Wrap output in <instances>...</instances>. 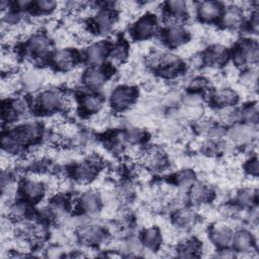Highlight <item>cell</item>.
I'll use <instances>...</instances> for the list:
<instances>
[{"instance_id":"cell-10","label":"cell","mask_w":259,"mask_h":259,"mask_svg":"<svg viewBox=\"0 0 259 259\" xmlns=\"http://www.w3.org/2000/svg\"><path fill=\"white\" fill-rule=\"evenodd\" d=\"M221 7L220 4L217 2H202L198 7V13L201 19L205 21H211L215 19L220 15Z\"/></svg>"},{"instance_id":"cell-23","label":"cell","mask_w":259,"mask_h":259,"mask_svg":"<svg viewBox=\"0 0 259 259\" xmlns=\"http://www.w3.org/2000/svg\"><path fill=\"white\" fill-rule=\"evenodd\" d=\"M82 205L83 207L89 211V212H94L98 209L99 207V198L95 193H86L83 197H82Z\"/></svg>"},{"instance_id":"cell-5","label":"cell","mask_w":259,"mask_h":259,"mask_svg":"<svg viewBox=\"0 0 259 259\" xmlns=\"http://www.w3.org/2000/svg\"><path fill=\"white\" fill-rule=\"evenodd\" d=\"M76 57L69 49L59 50L53 57V63L61 70H69L75 64Z\"/></svg>"},{"instance_id":"cell-8","label":"cell","mask_w":259,"mask_h":259,"mask_svg":"<svg viewBox=\"0 0 259 259\" xmlns=\"http://www.w3.org/2000/svg\"><path fill=\"white\" fill-rule=\"evenodd\" d=\"M22 193L30 200L37 199L44 193L42 183L35 178H30L22 184Z\"/></svg>"},{"instance_id":"cell-15","label":"cell","mask_w":259,"mask_h":259,"mask_svg":"<svg viewBox=\"0 0 259 259\" xmlns=\"http://www.w3.org/2000/svg\"><path fill=\"white\" fill-rule=\"evenodd\" d=\"M243 20V14L239 7H229L223 16V22L226 26L237 27Z\"/></svg>"},{"instance_id":"cell-25","label":"cell","mask_w":259,"mask_h":259,"mask_svg":"<svg viewBox=\"0 0 259 259\" xmlns=\"http://www.w3.org/2000/svg\"><path fill=\"white\" fill-rule=\"evenodd\" d=\"M127 55V50H126V47L124 45H121L119 44L118 46H116L112 52V55H111V62L113 64H119V63H122L123 60L125 59Z\"/></svg>"},{"instance_id":"cell-28","label":"cell","mask_w":259,"mask_h":259,"mask_svg":"<svg viewBox=\"0 0 259 259\" xmlns=\"http://www.w3.org/2000/svg\"><path fill=\"white\" fill-rule=\"evenodd\" d=\"M248 170L249 172H251V174L256 175L257 171H258V162L256 159L250 161V163L248 164Z\"/></svg>"},{"instance_id":"cell-7","label":"cell","mask_w":259,"mask_h":259,"mask_svg":"<svg viewBox=\"0 0 259 259\" xmlns=\"http://www.w3.org/2000/svg\"><path fill=\"white\" fill-rule=\"evenodd\" d=\"M28 48L31 54L40 57L47 54L51 49V42L47 36L44 34H35L33 35L28 44Z\"/></svg>"},{"instance_id":"cell-21","label":"cell","mask_w":259,"mask_h":259,"mask_svg":"<svg viewBox=\"0 0 259 259\" xmlns=\"http://www.w3.org/2000/svg\"><path fill=\"white\" fill-rule=\"evenodd\" d=\"M181 257H193L196 256V253L199 251V244L194 240H185L180 244L179 247Z\"/></svg>"},{"instance_id":"cell-4","label":"cell","mask_w":259,"mask_h":259,"mask_svg":"<svg viewBox=\"0 0 259 259\" xmlns=\"http://www.w3.org/2000/svg\"><path fill=\"white\" fill-rule=\"evenodd\" d=\"M156 27H157V25H156L155 18L148 15V16L141 18L137 22L134 30H135L136 35L139 38H146V37H149L150 35H152L153 33H155Z\"/></svg>"},{"instance_id":"cell-9","label":"cell","mask_w":259,"mask_h":259,"mask_svg":"<svg viewBox=\"0 0 259 259\" xmlns=\"http://www.w3.org/2000/svg\"><path fill=\"white\" fill-rule=\"evenodd\" d=\"M107 45L106 42L99 41L90 46L87 50V58L91 64H98L100 63L104 57L107 55Z\"/></svg>"},{"instance_id":"cell-17","label":"cell","mask_w":259,"mask_h":259,"mask_svg":"<svg viewBox=\"0 0 259 259\" xmlns=\"http://www.w3.org/2000/svg\"><path fill=\"white\" fill-rule=\"evenodd\" d=\"M211 195V190L203 184H195L192 186L190 191V198L193 202L201 203L209 199Z\"/></svg>"},{"instance_id":"cell-14","label":"cell","mask_w":259,"mask_h":259,"mask_svg":"<svg viewBox=\"0 0 259 259\" xmlns=\"http://www.w3.org/2000/svg\"><path fill=\"white\" fill-rule=\"evenodd\" d=\"M237 99H238L237 93L229 88L221 89L218 92H215V94L213 95L214 102L224 107L231 106L237 101Z\"/></svg>"},{"instance_id":"cell-3","label":"cell","mask_w":259,"mask_h":259,"mask_svg":"<svg viewBox=\"0 0 259 259\" xmlns=\"http://www.w3.org/2000/svg\"><path fill=\"white\" fill-rule=\"evenodd\" d=\"M140 160L149 168H158L165 163V154L158 147H152L142 152Z\"/></svg>"},{"instance_id":"cell-26","label":"cell","mask_w":259,"mask_h":259,"mask_svg":"<svg viewBox=\"0 0 259 259\" xmlns=\"http://www.w3.org/2000/svg\"><path fill=\"white\" fill-rule=\"evenodd\" d=\"M255 194L252 189H246L239 194V201L243 204H250L254 200Z\"/></svg>"},{"instance_id":"cell-12","label":"cell","mask_w":259,"mask_h":259,"mask_svg":"<svg viewBox=\"0 0 259 259\" xmlns=\"http://www.w3.org/2000/svg\"><path fill=\"white\" fill-rule=\"evenodd\" d=\"M85 84L92 89L99 88L105 82V74L96 68L88 70L84 76Z\"/></svg>"},{"instance_id":"cell-27","label":"cell","mask_w":259,"mask_h":259,"mask_svg":"<svg viewBox=\"0 0 259 259\" xmlns=\"http://www.w3.org/2000/svg\"><path fill=\"white\" fill-rule=\"evenodd\" d=\"M36 6L39 10L44 11V12H48V11H51L53 10L56 6H57V3L56 2H53V1H48V0H42V1H38L36 3Z\"/></svg>"},{"instance_id":"cell-6","label":"cell","mask_w":259,"mask_h":259,"mask_svg":"<svg viewBox=\"0 0 259 259\" xmlns=\"http://www.w3.org/2000/svg\"><path fill=\"white\" fill-rule=\"evenodd\" d=\"M228 59V53L222 46H214L210 48L204 55V61L208 66H220Z\"/></svg>"},{"instance_id":"cell-22","label":"cell","mask_w":259,"mask_h":259,"mask_svg":"<svg viewBox=\"0 0 259 259\" xmlns=\"http://www.w3.org/2000/svg\"><path fill=\"white\" fill-rule=\"evenodd\" d=\"M231 136L237 142H241V143L242 142H248L253 137V131H252L251 126L239 125V126H236L232 131Z\"/></svg>"},{"instance_id":"cell-19","label":"cell","mask_w":259,"mask_h":259,"mask_svg":"<svg viewBox=\"0 0 259 259\" xmlns=\"http://www.w3.org/2000/svg\"><path fill=\"white\" fill-rule=\"evenodd\" d=\"M233 241L235 248L239 251H248L252 246V236L245 231L236 233Z\"/></svg>"},{"instance_id":"cell-11","label":"cell","mask_w":259,"mask_h":259,"mask_svg":"<svg viewBox=\"0 0 259 259\" xmlns=\"http://www.w3.org/2000/svg\"><path fill=\"white\" fill-rule=\"evenodd\" d=\"M80 237L89 244L99 243L103 239V231L97 226H87L81 229Z\"/></svg>"},{"instance_id":"cell-20","label":"cell","mask_w":259,"mask_h":259,"mask_svg":"<svg viewBox=\"0 0 259 259\" xmlns=\"http://www.w3.org/2000/svg\"><path fill=\"white\" fill-rule=\"evenodd\" d=\"M82 107L86 112H97L102 107V98L97 95H86L82 99Z\"/></svg>"},{"instance_id":"cell-24","label":"cell","mask_w":259,"mask_h":259,"mask_svg":"<svg viewBox=\"0 0 259 259\" xmlns=\"http://www.w3.org/2000/svg\"><path fill=\"white\" fill-rule=\"evenodd\" d=\"M145 245L149 248H155L160 242V234L156 229H148L144 235Z\"/></svg>"},{"instance_id":"cell-16","label":"cell","mask_w":259,"mask_h":259,"mask_svg":"<svg viewBox=\"0 0 259 259\" xmlns=\"http://www.w3.org/2000/svg\"><path fill=\"white\" fill-rule=\"evenodd\" d=\"M95 24L98 30L106 31L114 24V15L109 10L100 11L95 18Z\"/></svg>"},{"instance_id":"cell-2","label":"cell","mask_w":259,"mask_h":259,"mask_svg":"<svg viewBox=\"0 0 259 259\" xmlns=\"http://www.w3.org/2000/svg\"><path fill=\"white\" fill-rule=\"evenodd\" d=\"M64 96L57 90L44 91L38 98V105L45 111H53L63 105Z\"/></svg>"},{"instance_id":"cell-18","label":"cell","mask_w":259,"mask_h":259,"mask_svg":"<svg viewBox=\"0 0 259 259\" xmlns=\"http://www.w3.org/2000/svg\"><path fill=\"white\" fill-rule=\"evenodd\" d=\"M166 38L172 46H179L186 39V32L180 26H177V24L171 25L167 31Z\"/></svg>"},{"instance_id":"cell-13","label":"cell","mask_w":259,"mask_h":259,"mask_svg":"<svg viewBox=\"0 0 259 259\" xmlns=\"http://www.w3.org/2000/svg\"><path fill=\"white\" fill-rule=\"evenodd\" d=\"M211 239L220 246H226L232 240V232L229 227L225 225H219L212 229Z\"/></svg>"},{"instance_id":"cell-1","label":"cell","mask_w":259,"mask_h":259,"mask_svg":"<svg viewBox=\"0 0 259 259\" xmlns=\"http://www.w3.org/2000/svg\"><path fill=\"white\" fill-rule=\"evenodd\" d=\"M135 91L130 87H118L112 91L111 103L116 109H124L128 107L135 100Z\"/></svg>"}]
</instances>
